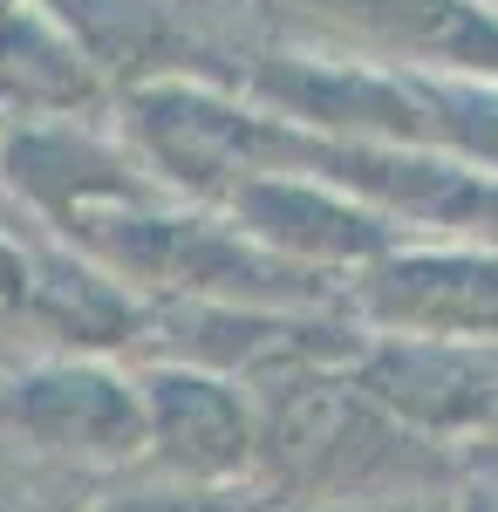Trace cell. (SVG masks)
<instances>
[{"mask_svg":"<svg viewBox=\"0 0 498 512\" xmlns=\"http://www.w3.org/2000/svg\"><path fill=\"white\" fill-rule=\"evenodd\" d=\"M157 410H164V437H192L178 458H192V465H232L239 458V417L212 383H157Z\"/></svg>","mask_w":498,"mask_h":512,"instance_id":"obj_2","label":"cell"},{"mask_svg":"<svg viewBox=\"0 0 498 512\" xmlns=\"http://www.w3.org/2000/svg\"><path fill=\"white\" fill-rule=\"evenodd\" d=\"M383 301L417 321H498V274L464 260H423V267H396V287Z\"/></svg>","mask_w":498,"mask_h":512,"instance_id":"obj_1","label":"cell"}]
</instances>
